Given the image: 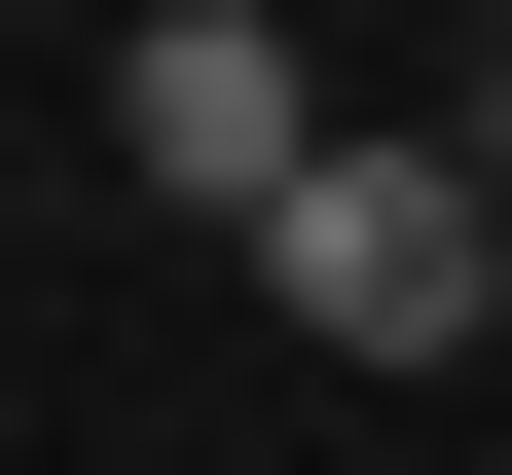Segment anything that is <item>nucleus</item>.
Wrapping results in <instances>:
<instances>
[{"instance_id":"7ed1b4c3","label":"nucleus","mask_w":512,"mask_h":475,"mask_svg":"<svg viewBox=\"0 0 512 475\" xmlns=\"http://www.w3.org/2000/svg\"><path fill=\"white\" fill-rule=\"evenodd\" d=\"M439 147H476V220H512V74H476V110H439Z\"/></svg>"},{"instance_id":"f03ea898","label":"nucleus","mask_w":512,"mask_h":475,"mask_svg":"<svg viewBox=\"0 0 512 475\" xmlns=\"http://www.w3.org/2000/svg\"><path fill=\"white\" fill-rule=\"evenodd\" d=\"M110 147H147V183H183V220H293V183H330V147H366V110H330V74H293V37H256V0H147V37H110Z\"/></svg>"},{"instance_id":"f257e3e1","label":"nucleus","mask_w":512,"mask_h":475,"mask_svg":"<svg viewBox=\"0 0 512 475\" xmlns=\"http://www.w3.org/2000/svg\"><path fill=\"white\" fill-rule=\"evenodd\" d=\"M256 293L330 329V366H439V329L512 293V220H476V147H439V110H403V147H330V183H293V220H256Z\"/></svg>"}]
</instances>
